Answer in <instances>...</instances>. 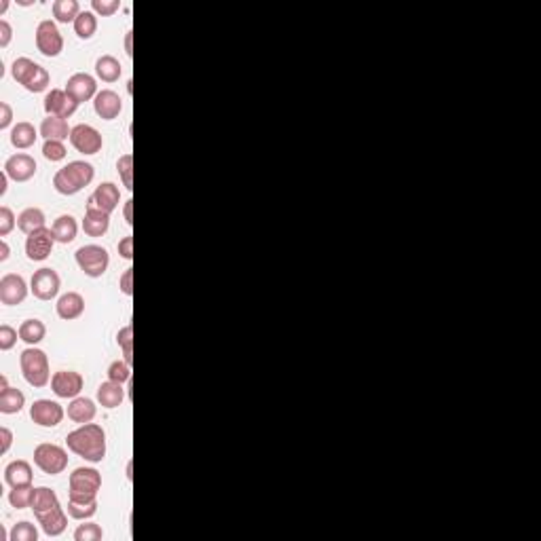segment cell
<instances>
[{"mask_svg":"<svg viewBox=\"0 0 541 541\" xmlns=\"http://www.w3.org/2000/svg\"><path fill=\"white\" fill-rule=\"evenodd\" d=\"M68 448L85 461L100 463L106 457V431L98 423H85L66 438Z\"/></svg>","mask_w":541,"mask_h":541,"instance_id":"6da1fadb","label":"cell"},{"mask_svg":"<svg viewBox=\"0 0 541 541\" xmlns=\"http://www.w3.org/2000/svg\"><path fill=\"white\" fill-rule=\"evenodd\" d=\"M96 169L92 163L87 161H70L66 167L58 169V173L53 175V187L60 195L72 197L76 193H80L85 187H89L94 182Z\"/></svg>","mask_w":541,"mask_h":541,"instance_id":"7a4b0ae2","label":"cell"},{"mask_svg":"<svg viewBox=\"0 0 541 541\" xmlns=\"http://www.w3.org/2000/svg\"><path fill=\"white\" fill-rule=\"evenodd\" d=\"M19 366H22V375L30 387L42 389L49 385V381H51L49 357L42 349H36V347L24 349L19 355Z\"/></svg>","mask_w":541,"mask_h":541,"instance_id":"3957f363","label":"cell"},{"mask_svg":"<svg viewBox=\"0 0 541 541\" xmlns=\"http://www.w3.org/2000/svg\"><path fill=\"white\" fill-rule=\"evenodd\" d=\"M68 484H70L68 499L98 501V490L102 488V474L96 467H76L70 474Z\"/></svg>","mask_w":541,"mask_h":541,"instance_id":"277c9868","label":"cell"},{"mask_svg":"<svg viewBox=\"0 0 541 541\" xmlns=\"http://www.w3.org/2000/svg\"><path fill=\"white\" fill-rule=\"evenodd\" d=\"M74 258H76V264H78V268L83 270V273L87 277H94V280L102 277L108 270V264H110L108 250L102 248V246H96V243L78 248Z\"/></svg>","mask_w":541,"mask_h":541,"instance_id":"5b68a950","label":"cell"},{"mask_svg":"<svg viewBox=\"0 0 541 541\" xmlns=\"http://www.w3.org/2000/svg\"><path fill=\"white\" fill-rule=\"evenodd\" d=\"M34 463L47 476H58L68 467V453L58 444L42 442L34 448Z\"/></svg>","mask_w":541,"mask_h":541,"instance_id":"8992f818","label":"cell"},{"mask_svg":"<svg viewBox=\"0 0 541 541\" xmlns=\"http://www.w3.org/2000/svg\"><path fill=\"white\" fill-rule=\"evenodd\" d=\"M36 49L44 58H58L64 51V36L55 26V22L42 19L36 26Z\"/></svg>","mask_w":541,"mask_h":541,"instance_id":"52a82bcc","label":"cell"},{"mask_svg":"<svg viewBox=\"0 0 541 541\" xmlns=\"http://www.w3.org/2000/svg\"><path fill=\"white\" fill-rule=\"evenodd\" d=\"M60 288H62V280L55 268L42 266V268L34 270V275L30 280V292L34 294V298L53 300L60 294Z\"/></svg>","mask_w":541,"mask_h":541,"instance_id":"ba28073f","label":"cell"},{"mask_svg":"<svg viewBox=\"0 0 541 541\" xmlns=\"http://www.w3.org/2000/svg\"><path fill=\"white\" fill-rule=\"evenodd\" d=\"M70 144L80 155H98L104 146V138L96 127L80 123V125H74L70 131Z\"/></svg>","mask_w":541,"mask_h":541,"instance_id":"9c48e42d","label":"cell"},{"mask_svg":"<svg viewBox=\"0 0 541 541\" xmlns=\"http://www.w3.org/2000/svg\"><path fill=\"white\" fill-rule=\"evenodd\" d=\"M64 415L62 404L53 400H36L30 406V419L40 427H58L64 421Z\"/></svg>","mask_w":541,"mask_h":541,"instance_id":"30bf717a","label":"cell"},{"mask_svg":"<svg viewBox=\"0 0 541 541\" xmlns=\"http://www.w3.org/2000/svg\"><path fill=\"white\" fill-rule=\"evenodd\" d=\"M55 237H53V231L51 229H40L32 235H28L26 239V256L34 262H42L47 260L53 252V246H55Z\"/></svg>","mask_w":541,"mask_h":541,"instance_id":"8fae6325","label":"cell"},{"mask_svg":"<svg viewBox=\"0 0 541 541\" xmlns=\"http://www.w3.org/2000/svg\"><path fill=\"white\" fill-rule=\"evenodd\" d=\"M78 108V102L66 92V89H51L44 96V112L47 117H60V119H70Z\"/></svg>","mask_w":541,"mask_h":541,"instance_id":"7c38bea8","label":"cell"},{"mask_svg":"<svg viewBox=\"0 0 541 541\" xmlns=\"http://www.w3.org/2000/svg\"><path fill=\"white\" fill-rule=\"evenodd\" d=\"M83 385H85V379L80 372H74V370H60L51 377V389L58 397H64V400H74L78 397V393L83 391Z\"/></svg>","mask_w":541,"mask_h":541,"instance_id":"4fadbf2b","label":"cell"},{"mask_svg":"<svg viewBox=\"0 0 541 541\" xmlns=\"http://www.w3.org/2000/svg\"><path fill=\"white\" fill-rule=\"evenodd\" d=\"M28 296V284L17 273H7L0 280V302L7 307L22 304Z\"/></svg>","mask_w":541,"mask_h":541,"instance_id":"5bb4252c","label":"cell"},{"mask_svg":"<svg viewBox=\"0 0 541 541\" xmlns=\"http://www.w3.org/2000/svg\"><path fill=\"white\" fill-rule=\"evenodd\" d=\"M66 92H68L78 104L89 102V100H96V96L100 94V92H98L96 78H94L92 74H87V72H76V74H72V76L68 78V83H66Z\"/></svg>","mask_w":541,"mask_h":541,"instance_id":"9a60e30c","label":"cell"},{"mask_svg":"<svg viewBox=\"0 0 541 541\" xmlns=\"http://www.w3.org/2000/svg\"><path fill=\"white\" fill-rule=\"evenodd\" d=\"M110 229V214L94 205L92 201H87L85 218H83V231L89 237H104Z\"/></svg>","mask_w":541,"mask_h":541,"instance_id":"2e32d148","label":"cell"},{"mask_svg":"<svg viewBox=\"0 0 541 541\" xmlns=\"http://www.w3.org/2000/svg\"><path fill=\"white\" fill-rule=\"evenodd\" d=\"M36 161L34 157L26 155V153H17L13 157L7 159L5 163V171L11 180H15V182H28V180H32L36 175Z\"/></svg>","mask_w":541,"mask_h":541,"instance_id":"e0dca14e","label":"cell"},{"mask_svg":"<svg viewBox=\"0 0 541 541\" xmlns=\"http://www.w3.org/2000/svg\"><path fill=\"white\" fill-rule=\"evenodd\" d=\"M94 110L104 121H114L123 110V100L112 89H102L94 100Z\"/></svg>","mask_w":541,"mask_h":541,"instance_id":"ac0fdd59","label":"cell"},{"mask_svg":"<svg viewBox=\"0 0 541 541\" xmlns=\"http://www.w3.org/2000/svg\"><path fill=\"white\" fill-rule=\"evenodd\" d=\"M89 201H92L94 205H98L100 209H104L106 214H112L121 203V191L114 182H102L94 191V195L89 197Z\"/></svg>","mask_w":541,"mask_h":541,"instance_id":"d6986e66","label":"cell"},{"mask_svg":"<svg viewBox=\"0 0 541 541\" xmlns=\"http://www.w3.org/2000/svg\"><path fill=\"white\" fill-rule=\"evenodd\" d=\"M55 311L60 315V320H66V322L78 320L85 313V298L78 292H66L58 298Z\"/></svg>","mask_w":541,"mask_h":541,"instance_id":"ffe728a7","label":"cell"},{"mask_svg":"<svg viewBox=\"0 0 541 541\" xmlns=\"http://www.w3.org/2000/svg\"><path fill=\"white\" fill-rule=\"evenodd\" d=\"M36 520H38L40 529L44 531V535H49V537L62 535V533L66 531V526H68V516H66V512H64L62 506H55V508L49 510V512L38 514Z\"/></svg>","mask_w":541,"mask_h":541,"instance_id":"44dd1931","label":"cell"},{"mask_svg":"<svg viewBox=\"0 0 541 541\" xmlns=\"http://www.w3.org/2000/svg\"><path fill=\"white\" fill-rule=\"evenodd\" d=\"M98 415V406L92 397H74L70 404H68V419L74 421V423H92Z\"/></svg>","mask_w":541,"mask_h":541,"instance_id":"7402d4cb","label":"cell"},{"mask_svg":"<svg viewBox=\"0 0 541 541\" xmlns=\"http://www.w3.org/2000/svg\"><path fill=\"white\" fill-rule=\"evenodd\" d=\"M32 465L26 461V459H17V461H11L7 467H5V482L15 488V486H26V484H32Z\"/></svg>","mask_w":541,"mask_h":541,"instance_id":"603a6c76","label":"cell"},{"mask_svg":"<svg viewBox=\"0 0 541 541\" xmlns=\"http://www.w3.org/2000/svg\"><path fill=\"white\" fill-rule=\"evenodd\" d=\"M70 131H72V127H68V121L60 119V117H47L40 123V135L44 140L64 142V140L70 138Z\"/></svg>","mask_w":541,"mask_h":541,"instance_id":"cb8c5ba5","label":"cell"},{"mask_svg":"<svg viewBox=\"0 0 541 541\" xmlns=\"http://www.w3.org/2000/svg\"><path fill=\"white\" fill-rule=\"evenodd\" d=\"M51 231H53V237H55V241H58V243H62V246H68V243H72V241L76 239V233H78V224H76V218H74V216H70V214H64V216L55 218V222H53Z\"/></svg>","mask_w":541,"mask_h":541,"instance_id":"d4e9b609","label":"cell"},{"mask_svg":"<svg viewBox=\"0 0 541 541\" xmlns=\"http://www.w3.org/2000/svg\"><path fill=\"white\" fill-rule=\"evenodd\" d=\"M123 400H125V389L121 383L106 381L98 387V402H100V406H104V409H108V411L119 409Z\"/></svg>","mask_w":541,"mask_h":541,"instance_id":"484cf974","label":"cell"},{"mask_svg":"<svg viewBox=\"0 0 541 541\" xmlns=\"http://www.w3.org/2000/svg\"><path fill=\"white\" fill-rule=\"evenodd\" d=\"M44 212L40 207H26L19 216H17V229L26 235H32L40 229H44Z\"/></svg>","mask_w":541,"mask_h":541,"instance_id":"4316f807","label":"cell"},{"mask_svg":"<svg viewBox=\"0 0 541 541\" xmlns=\"http://www.w3.org/2000/svg\"><path fill=\"white\" fill-rule=\"evenodd\" d=\"M55 506H60V499H58V492H55L53 488H49V486H38V488H34V497H32V506H30L32 512H34V516L49 512V510H53Z\"/></svg>","mask_w":541,"mask_h":541,"instance_id":"83f0119b","label":"cell"},{"mask_svg":"<svg viewBox=\"0 0 541 541\" xmlns=\"http://www.w3.org/2000/svg\"><path fill=\"white\" fill-rule=\"evenodd\" d=\"M36 138H38V131L34 129L32 123L28 121H19L13 129H11V144L19 151H26L30 146L36 144Z\"/></svg>","mask_w":541,"mask_h":541,"instance_id":"f1b7e54d","label":"cell"},{"mask_svg":"<svg viewBox=\"0 0 541 541\" xmlns=\"http://www.w3.org/2000/svg\"><path fill=\"white\" fill-rule=\"evenodd\" d=\"M96 74L104 83H117L123 74V66L114 55H102L96 62Z\"/></svg>","mask_w":541,"mask_h":541,"instance_id":"f546056e","label":"cell"},{"mask_svg":"<svg viewBox=\"0 0 541 541\" xmlns=\"http://www.w3.org/2000/svg\"><path fill=\"white\" fill-rule=\"evenodd\" d=\"M26 395L17 387H9L5 391H0V413L3 415H15L24 409Z\"/></svg>","mask_w":541,"mask_h":541,"instance_id":"4dcf8cb0","label":"cell"},{"mask_svg":"<svg viewBox=\"0 0 541 541\" xmlns=\"http://www.w3.org/2000/svg\"><path fill=\"white\" fill-rule=\"evenodd\" d=\"M44 336H47V326H44L40 320H26L19 326V338L24 343H28L30 347L38 345Z\"/></svg>","mask_w":541,"mask_h":541,"instance_id":"1f68e13d","label":"cell"},{"mask_svg":"<svg viewBox=\"0 0 541 541\" xmlns=\"http://www.w3.org/2000/svg\"><path fill=\"white\" fill-rule=\"evenodd\" d=\"M98 32V15L94 11H80V15L74 19V34L83 40L94 38Z\"/></svg>","mask_w":541,"mask_h":541,"instance_id":"d6a6232c","label":"cell"},{"mask_svg":"<svg viewBox=\"0 0 541 541\" xmlns=\"http://www.w3.org/2000/svg\"><path fill=\"white\" fill-rule=\"evenodd\" d=\"M51 9L55 22L60 24H74V19L80 15V7L76 0H55Z\"/></svg>","mask_w":541,"mask_h":541,"instance_id":"836d02e7","label":"cell"},{"mask_svg":"<svg viewBox=\"0 0 541 541\" xmlns=\"http://www.w3.org/2000/svg\"><path fill=\"white\" fill-rule=\"evenodd\" d=\"M38 64L36 62H32L30 58H17L15 62H13V66H11V74H13V78L19 83V85H28L32 78H34V74L38 72Z\"/></svg>","mask_w":541,"mask_h":541,"instance_id":"e575fe53","label":"cell"},{"mask_svg":"<svg viewBox=\"0 0 541 541\" xmlns=\"http://www.w3.org/2000/svg\"><path fill=\"white\" fill-rule=\"evenodd\" d=\"M98 512V501H76L68 499V516L74 520H89Z\"/></svg>","mask_w":541,"mask_h":541,"instance_id":"d590c367","label":"cell"},{"mask_svg":"<svg viewBox=\"0 0 541 541\" xmlns=\"http://www.w3.org/2000/svg\"><path fill=\"white\" fill-rule=\"evenodd\" d=\"M32 497H34V488H32V484L15 486V488L9 492V504H11L15 510H26V508L32 506Z\"/></svg>","mask_w":541,"mask_h":541,"instance_id":"8d00e7d4","label":"cell"},{"mask_svg":"<svg viewBox=\"0 0 541 541\" xmlns=\"http://www.w3.org/2000/svg\"><path fill=\"white\" fill-rule=\"evenodd\" d=\"M104 537V531L96 522H85L78 524L74 531V541H100Z\"/></svg>","mask_w":541,"mask_h":541,"instance_id":"74e56055","label":"cell"},{"mask_svg":"<svg viewBox=\"0 0 541 541\" xmlns=\"http://www.w3.org/2000/svg\"><path fill=\"white\" fill-rule=\"evenodd\" d=\"M117 171L123 180V187L127 191H133V157L131 155H123L117 161Z\"/></svg>","mask_w":541,"mask_h":541,"instance_id":"f35d334b","label":"cell"},{"mask_svg":"<svg viewBox=\"0 0 541 541\" xmlns=\"http://www.w3.org/2000/svg\"><path fill=\"white\" fill-rule=\"evenodd\" d=\"M68 155L64 142H58V140H44L42 144V157L51 161V163H58V161H64Z\"/></svg>","mask_w":541,"mask_h":541,"instance_id":"ab89813d","label":"cell"},{"mask_svg":"<svg viewBox=\"0 0 541 541\" xmlns=\"http://www.w3.org/2000/svg\"><path fill=\"white\" fill-rule=\"evenodd\" d=\"M117 343H119V347L123 349L125 362L131 366V362H133V328H131V326H125L123 330H119Z\"/></svg>","mask_w":541,"mask_h":541,"instance_id":"60d3db41","label":"cell"},{"mask_svg":"<svg viewBox=\"0 0 541 541\" xmlns=\"http://www.w3.org/2000/svg\"><path fill=\"white\" fill-rule=\"evenodd\" d=\"M36 539H38V531L28 520L17 522L11 531V541H36Z\"/></svg>","mask_w":541,"mask_h":541,"instance_id":"b9f144b4","label":"cell"},{"mask_svg":"<svg viewBox=\"0 0 541 541\" xmlns=\"http://www.w3.org/2000/svg\"><path fill=\"white\" fill-rule=\"evenodd\" d=\"M131 379V366L127 362H121V359H117V362H112L108 366V381H114V383H127Z\"/></svg>","mask_w":541,"mask_h":541,"instance_id":"7bdbcfd3","label":"cell"},{"mask_svg":"<svg viewBox=\"0 0 541 541\" xmlns=\"http://www.w3.org/2000/svg\"><path fill=\"white\" fill-rule=\"evenodd\" d=\"M49 80H51L49 72L40 66V68H38V72L34 74V78H32V80L26 85V89H28L30 94H40V92H44V89L49 87Z\"/></svg>","mask_w":541,"mask_h":541,"instance_id":"ee69618b","label":"cell"},{"mask_svg":"<svg viewBox=\"0 0 541 541\" xmlns=\"http://www.w3.org/2000/svg\"><path fill=\"white\" fill-rule=\"evenodd\" d=\"M15 224H17V218H15L13 209L7 205L0 207V237H7L15 229Z\"/></svg>","mask_w":541,"mask_h":541,"instance_id":"f6af8a7d","label":"cell"},{"mask_svg":"<svg viewBox=\"0 0 541 541\" xmlns=\"http://www.w3.org/2000/svg\"><path fill=\"white\" fill-rule=\"evenodd\" d=\"M92 9H94L96 15L110 17V15H114L121 9V0H94Z\"/></svg>","mask_w":541,"mask_h":541,"instance_id":"bcb514c9","label":"cell"},{"mask_svg":"<svg viewBox=\"0 0 541 541\" xmlns=\"http://www.w3.org/2000/svg\"><path fill=\"white\" fill-rule=\"evenodd\" d=\"M17 336H19V330L11 328L9 324H3V326H0V349H3V351L13 349L15 343H17Z\"/></svg>","mask_w":541,"mask_h":541,"instance_id":"7dc6e473","label":"cell"},{"mask_svg":"<svg viewBox=\"0 0 541 541\" xmlns=\"http://www.w3.org/2000/svg\"><path fill=\"white\" fill-rule=\"evenodd\" d=\"M13 123V108L9 106V102H0V129H9V125Z\"/></svg>","mask_w":541,"mask_h":541,"instance_id":"c3c4849f","label":"cell"},{"mask_svg":"<svg viewBox=\"0 0 541 541\" xmlns=\"http://www.w3.org/2000/svg\"><path fill=\"white\" fill-rule=\"evenodd\" d=\"M13 38V28L7 19H0V47H9V42Z\"/></svg>","mask_w":541,"mask_h":541,"instance_id":"681fc988","label":"cell"},{"mask_svg":"<svg viewBox=\"0 0 541 541\" xmlns=\"http://www.w3.org/2000/svg\"><path fill=\"white\" fill-rule=\"evenodd\" d=\"M131 280H133V268H125V273L121 275L119 280V288L125 296H131L133 294V286H131Z\"/></svg>","mask_w":541,"mask_h":541,"instance_id":"f907efd6","label":"cell"},{"mask_svg":"<svg viewBox=\"0 0 541 541\" xmlns=\"http://www.w3.org/2000/svg\"><path fill=\"white\" fill-rule=\"evenodd\" d=\"M0 440H3V444H0V453L7 455L13 444V431L9 427H0Z\"/></svg>","mask_w":541,"mask_h":541,"instance_id":"816d5d0a","label":"cell"},{"mask_svg":"<svg viewBox=\"0 0 541 541\" xmlns=\"http://www.w3.org/2000/svg\"><path fill=\"white\" fill-rule=\"evenodd\" d=\"M119 254H121V258H125V260H131V258H133V239H131V237H123V239L119 241Z\"/></svg>","mask_w":541,"mask_h":541,"instance_id":"f5cc1de1","label":"cell"},{"mask_svg":"<svg viewBox=\"0 0 541 541\" xmlns=\"http://www.w3.org/2000/svg\"><path fill=\"white\" fill-rule=\"evenodd\" d=\"M9 175H7V171L3 169V173H0V197H5V193H7V184H9Z\"/></svg>","mask_w":541,"mask_h":541,"instance_id":"db71d44e","label":"cell"},{"mask_svg":"<svg viewBox=\"0 0 541 541\" xmlns=\"http://www.w3.org/2000/svg\"><path fill=\"white\" fill-rule=\"evenodd\" d=\"M0 248H3V254H0V262L9 260V256H11V248H9V243L3 239V241H0Z\"/></svg>","mask_w":541,"mask_h":541,"instance_id":"11a10c76","label":"cell"},{"mask_svg":"<svg viewBox=\"0 0 541 541\" xmlns=\"http://www.w3.org/2000/svg\"><path fill=\"white\" fill-rule=\"evenodd\" d=\"M131 205H133V201L129 199L125 203V220H127V224H133V220H131Z\"/></svg>","mask_w":541,"mask_h":541,"instance_id":"9f6ffc18","label":"cell"},{"mask_svg":"<svg viewBox=\"0 0 541 541\" xmlns=\"http://www.w3.org/2000/svg\"><path fill=\"white\" fill-rule=\"evenodd\" d=\"M5 389H9V381L5 375H0V391H5Z\"/></svg>","mask_w":541,"mask_h":541,"instance_id":"6f0895ef","label":"cell"},{"mask_svg":"<svg viewBox=\"0 0 541 541\" xmlns=\"http://www.w3.org/2000/svg\"><path fill=\"white\" fill-rule=\"evenodd\" d=\"M9 9V0H3V5H0V15H5Z\"/></svg>","mask_w":541,"mask_h":541,"instance_id":"680465c9","label":"cell"},{"mask_svg":"<svg viewBox=\"0 0 541 541\" xmlns=\"http://www.w3.org/2000/svg\"><path fill=\"white\" fill-rule=\"evenodd\" d=\"M0 541H7V529L0 526Z\"/></svg>","mask_w":541,"mask_h":541,"instance_id":"91938a15","label":"cell"}]
</instances>
